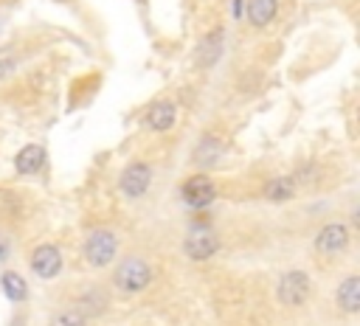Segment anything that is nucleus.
<instances>
[{"label":"nucleus","mask_w":360,"mask_h":326,"mask_svg":"<svg viewBox=\"0 0 360 326\" xmlns=\"http://www.w3.org/2000/svg\"><path fill=\"white\" fill-rule=\"evenodd\" d=\"M152 267L141 259V256H127L115 270H112V284L127 292V295H135V292H143L149 284H152Z\"/></svg>","instance_id":"1"},{"label":"nucleus","mask_w":360,"mask_h":326,"mask_svg":"<svg viewBox=\"0 0 360 326\" xmlns=\"http://www.w3.org/2000/svg\"><path fill=\"white\" fill-rule=\"evenodd\" d=\"M115 250H118V236L110 228H96L93 233H87V239L82 244L84 261L90 267H107L115 259Z\"/></svg>","instance_id":"2"},{"label":"nucleus","mask_w":360,"mask_h":326,"mask_svg":"<svg viewBox=\"0 0 360 326\" xmlns=\"http://www.w3.org/2000/svg\"><path fill=\"white\" fill-rule=\"evenodd\" d=\"M309 275L304 270H287L281 278H278V287H276V295L281 304L287 306H301L307 304L309 298Z\"/></svg>","instance_id":"3"},{"label":"nucleus","mask_w":360,"mask_h":326,"mask_svg":"<svg viewBox=\"0 0 360 326\" xmlns=\"http://www.w3.org/2000/svg\"><path fill=\"white\" fill-rule=\"evenodd\" d=\"M149 183H152V169H149V163H143V160L129 163V166L121 171V177H118V188H121V194L129 197V200L143 197V194L149 191Z\"/></svg>","instance_id":"4"},{"label":"nucleus","mask_w":360,"mask_h":326,"mask_svg":"<svg viewBox=\"0 0 360 326\" xmlns=\"http://www.w3.org/2000/svg\"><path fill=\"white\" fill-rule=\"evenodd\" d=\"M349 239H352V230L346 222H329L318 230L315 236V250L323 253V256H338L349 247Z\"/></svg>","instance_id":"5"},{"label":"nucleus","mask_w":360,"mask_h":326,"mask_svg":"<svg viewBox=\"0 0 360 326\" xmlns=\"http://www.w3.org/2000/svg\"><path fill=\"white\" fill-rule=\"evenodd\" d=\"M219 250V236L208 228H194L188 230V236L183 239V253L191 261H205Z\"/></svg>","instance_id":"6"},{"label":"nucleus","mask_w":360,"mask_h":326,"mask_svg":"<svg viewBox=\"0 0 360 326\" xmlns=\"http://www.w3.org/2000/svg\"><path fill=\"white\" fill-rule=\"evenodd\" d=\"M180 191H183V200H186L191 208H205V205H211L214 197H217V185H214V180L205 177V174H191V177L180 185Z\"/></svg>","instance_id":"7"},{"label":"nucleus","mask_w":360,"mask_h":326,"mask_svg":"<svg viewBox=\"0 0 360 326\" xmlns=\"http://www.w3.org/2000/svg\"><path fill=\"white\" fill-rule=\"evenodd\" d=\"M31 270H34V275H39V278H56L59 275V270H62V253H59V247L56 244H39V247H34V253H31Z\"/></svg>","instance_id":"8"},{"label":"nucleus","mask_w":360,"mask_h":326,"mask_svg":"<svg viewBox=\"0 0 360 326\" xmlns=\"http://www.w3.org/2000/svg\"><path fill=\"white\" fill-rule=\"evenodd\" d=\"M335 301L346 315H357L360 312V278L357 275H346L340 281L338 292H335Z\"/></svg>","instance_id":"9"},{"label":"nucleus","mask_w":360,"mask_h":326,"mask_svg":"<svg viewBox=\"0 0 360 326\" xmlns=\"http://www.w3.org/2000/svg\"><path fill=\"white\" fill-rule=\"evenodd\" d=\"M174 118H177V107L172 101H155L146 112V126L152 132H166L174 126Z\"/></svg>","instance_id":"10"},{"label":"nucleus","mask_w":360,"mask_h":326,"mask_svg":"<svg viewBox=\"0 0 360 326\" xmlns=\"http://www.w3.org/2000/svg\"><path fill=\"white\" fill-rule=\"evenodd\" d=\"M278 11V0H248V8H245V17L253 28H264L273 22Z\"/></svg>","instance_id":"11"},{"label":"nucleus","mask_w":360,"mask_h":326,"mask_svg":"<svg viewBox=\"0 0 360 326\" xmlns=\"http://www.w3.org/2000/svg\"><path fill=\"white\" fill-rule=\"evenodd\" d=\"M14 166H17L20 174H37V171L45 166V149L37 146V143L22 146V149L17 152V157H14Z\"/></svg>","instance_id":"12"},{"label":"nucleus","mask_w":360,"mask_h":326,"mask_svg":"<svg viewBox=\"0 0 360 326\" xmlns=\"http://www.w3.org/2000/svg\"><path fill=\"white\" fill-rule=\"evenodd\" d=\"M222 42H225L222 28H214L211 34H205V37H202V42H200L197 62H200L202 67H211V65L219 59V53H222Z\"/></svg>","instance_id":"13"},{"label":"nucleus","mask_w":360,"mask_h":326,"mask_svg":"<svg viewBox=\"0 0 360 326\" xmlns=\"http://www.w3.org/2000/svg\"><path fill=\"white\" fill-rule=\"evenodd\" d=\"M104 306H107V298H104V292L96 289V287L79 292V298H76V312H79L82 318H93V315H98Z\"/></svg>","instance_id":"14"},{"label":"nucleus","mask_w":360,"mask_h":326,"mask_svg":"<svg viewBox=\"0 0 360 326\" xmlns=\"http://www.w3.org/2000/svg\"><path fill=\"white\" fill-rule=\"evenodd\" d=\"M219 155H222L219 138L205 135V138H200V143H197V149H194V163H200V166H214V163L219 160Z\"/></svg>","instance_id":"15"},{"label":"nucleus","mask_w":360,"mask_h":326,"mask_svg":"<svg viewBox=\"0 0 360 326\" xmlns=\"http://www.w3.org/2000/svg\"><path fill=\"white\" fill-rule=\"evenodd\" d=\"M295 194V180L292 177H273L264 183V197L267 200H276V202H284Z\"/></svg>","instance_id":"16"},{"label":"nucleus","mask_w":360,"mask_h":326,"mask_svg":"<svg viewBox=\"0 0 360 326\" xmlns=\"http://www.w3.org/2000/svg\"><path fill=\"white\" fill-rule=\"evenodd\" d=\"M0 284H3V292L11 298V301H25V295H28V287H25V281H22V275H17V273H3L0 275Z\"/></svg>","instance_id":"17"},{"label":"nucleus","mask_w":360,"mask_h":326,"mask_svg":"<svg viewBox=\"0 0 360 326\" xmlns=\"http://www.w3.org/2000/svg\"><path fill=\"white\" fill-rule=\"evenodd\" d=\"M84 320H87V318H82L76 309H68V312H59V315H53L51 326H84Z\"/></svg>","instance_id":"18"},{"label":"nucleus","mask_w":360,"mask_h":326,"mask_svg":"<svg viewBox=\"0 0 360 326\" xmlns=\"http://www.w3.org/2000/svg\"><path fill=\"white\" fill-rule=\"evenodd\" d=\"M11 67H14V59H3V62H0V76H6Z\"/></svg>","instance_id":"19"}]
</instances>
